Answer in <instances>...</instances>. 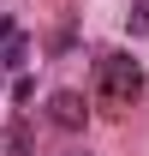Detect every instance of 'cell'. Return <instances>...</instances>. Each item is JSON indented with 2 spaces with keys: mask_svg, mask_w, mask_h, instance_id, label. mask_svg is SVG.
I'll return each instance as SVG.
<instances>
[{
  "mask_svg": "<svg viewBox=\"0 0 149 156\" xmlns=\"http://www.w3.org/2000/svg\"><path fill=\"white\" fill-rule=\"evenodd\" d=\"M143 90V66L131 54H101L95 60V96L101 102H131Z\"/></svg>",
  "mask_w": 149,
  "mask_h": 156,
  "instance_id": "6da1fadb",
  "label": "cell"
},
{
  "mask_svg": "<svg viewBox=\"0 0 149 156\" xmlns=\"http://www.w3.org/2000/svg\"><path fill=\"white\" fill-rule=\"evenodd\" d=\"M24 60V30L12 18H0V66H18Z\"/></svg>",
  "mask_w": 149,
  "mask_h": 156,
  "instance_id": "7a4b0ae2",
  "label": "cell"
},
{
  "mask_svg": "<svg viewBox=\"0 0 149 156\" xmlns=\"http://www.w3.org/2000/svg\"><path fill=\"white\" fill-rule=\"evenodd\" d=\"M54 120L60 126H78V96H54Z\"/></svg>",
  "mask_w": 149,
  "mask_h": 156,
  "instance_id": "3957f363",
  "label": "cell"
},
{
  "mask_svg": "<svg viewBox=\"0 0 149 156\" xmlns=\"http://www.w3.org/2000/svg\"><path fill=\"white\" fill-rule=\"evenodd\" d=\"M137 30H143V36H149V0H143V6H137Z\"/></svg>",
  "mask_w": 149,
  "mask_h": 156,
  "instance_id": "277c9868",
  "label": "cell"
}]
</instances>
